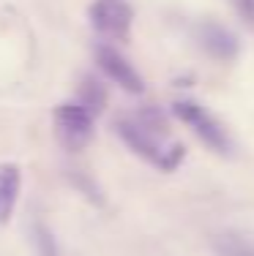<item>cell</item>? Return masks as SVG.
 <instances>
[{
	"mask_svg": "<svg viewBox=\"0 0 254 256\" xmlns=\"http://www.w3.org/2000/svg\"><path fill=\"white\" fill-rule=\"evenodd\" d=\"M20 191H22V169L11 161H3L0 164V226H6L11 221Z\"/></svg>",
	"mask_w": 254,
	"mask_h": 256,
	"instance_id": "obj_6",
	"label": "cell"
},
{
	"mask_svg": "<svg viewBox=\"0 0 254 256\" xmlns=\"http://www.w3.org/2000/svg\"><path fill=\"white\" fill-rule=\"evenodd\" d=\"M175 114H178L205 144H210L216 153H227L229 150V136H227L224 126H221L205 106H199L197 101H178L175 104Z\"/></svg>",
	"mask_w": 254,
	"mask_h": 256,
	"instance_id": "obj_3",
	"label": "cell"
},
{
	"mask_svg": "<svg viewBox=\"0 0 254 256\" xmlns=\"http://www.w3.org/2000/svg\"><path fill=\"white\" fill-rule=\"evenodd\" d=\"M88 16H90V25L99 30L104 38L123 41V38H129L134 8L126 0H96L90 6Z\"/></svg>",
	"mask_w": 254,
	"mask_h": 256,
	"instance_id": "obj_4",
	"label": "cell"
},
{
	"mask_svg": "<svg viewBox=\"0 0 254 256\" xmlns=\"http://www.w3.org/2000/svg\"><path fill=\"white\" fill-rule=\"evenodd\" d=\"M216 248H219L221 256H254V240L243 234H235V232H227L216 240Z\"/></svg>",
	"mask_w": 254,
	"mask_h": 256,
	"instance_id": "obj_8",
	"label": "cell"
},
{
	"mask_svg": "<svg viewBox=\"0 0 254 256\" xmlns=\"http://www.w3.org/2000/svg\"><path fill=\"white\" fill-rule=\"evenodd\" d=\"M77 101H80L88 112L99 114L101 106L107 104V93H104V88H101L96 79H85V84L80 88V98H77Z\"/></svg>",
	"mask_w": 254,
	"mask_h": 256,
	"instance_id": "obj_9",
	"label": "cell"
},
{
	"mask_svg": "<svg viewBox=\"0 0 254 256\" xmlns=\"http://www.w3.org/2000/svg\"><path fill=\"white\" fill-rule=\"evenodd\" d=\"M96 63H99V68L104 71V74L110 76L118 88L129 90V93H142L145 82H142L140 71H137L134 66L123 58V54L115 50V46H110V44H99V46H96Z\"/></svg>",
	"mask_w": 254,
	"mask_h": 256,
	"instance_id": "obj_5",
	"label": "cell"
},
{
	"mask_svg": "<svg viewBox=\"0 0 254 256\" xmlns=\"http://www.w3.org/2000/svg\"><path fill=\"white\" fill-rule=\"evenodd\" d=\"M202 46L213 54V58H221V60L235 58V52H238V44H235L232 33H227V30L219 28V25H205L202 28Z\"/></svg>",
	"mask_w": 254,
	"mask_h": 256,
	"instance_id": "obj_7",
	"label": "cell"
},
{
	"mask_svg": "<svg viewBox=\"0 0 254 256\" xmlns=\"http://www.w3.org/2000/svg\"><path fill=\"white\" fill-rule=\"evenodd\" d=\"M93 118L96 114L88 112L80 101H66L55 106L52 120H55L58 142L69 150H82L93 136Z\"/></svg>",
	"mask_w": 254,
	"mask_h": 256,
	"instance_id": "obj_2",
	"label": "cell"
},
{
	"mask_svg": "<svg viewBox=\"0 0 254 256\" xmlns=\"http://www.w3.org/2000/svg\"><path fill=\"white\" fill-rule=\"evenodd\" d=\"M115 131L137 156H142L145 161H150L153 166L164 169V172H172L183 161V144L167 142V123L159 112L120 118L115 123Z\"/></svg>",
	"mask_w": 254,
	"mask_h": 256,
	"instance_id": "obj_1",
	"label": "cell"
},
{
	"mask_svg": "<svg viewBox=\"0 0 254 256\" xmlns=\"http://www.w3.org/2000/svg\"><path fill=\"white\" fill-rule=\"evenodd\" d=\"M33 246H36V254L39 256H60L55 237H52V232L47 229L41 221L33 224Z\"/></svg>",
	"mask_w": 254,
	"mask_h": 256,
	"instance_id": "obj_10",
	"label": "cell"
},
{
	"mask_svg": "<svg viewBox=\"0 0 254 256\" xmlns=\"http://www.w3.org/2000/svg\"><path fill=\"white\" fill-rule=\"evenodd\" d=\"M235 8H238V14L243 16L246 22L254 25V0H235Z\"/></svg>",
	"mask_w": 254,
	"mask_h": 256,
	"instance_id": "obj_11",
	"label": "cell"
}]
</instances>
